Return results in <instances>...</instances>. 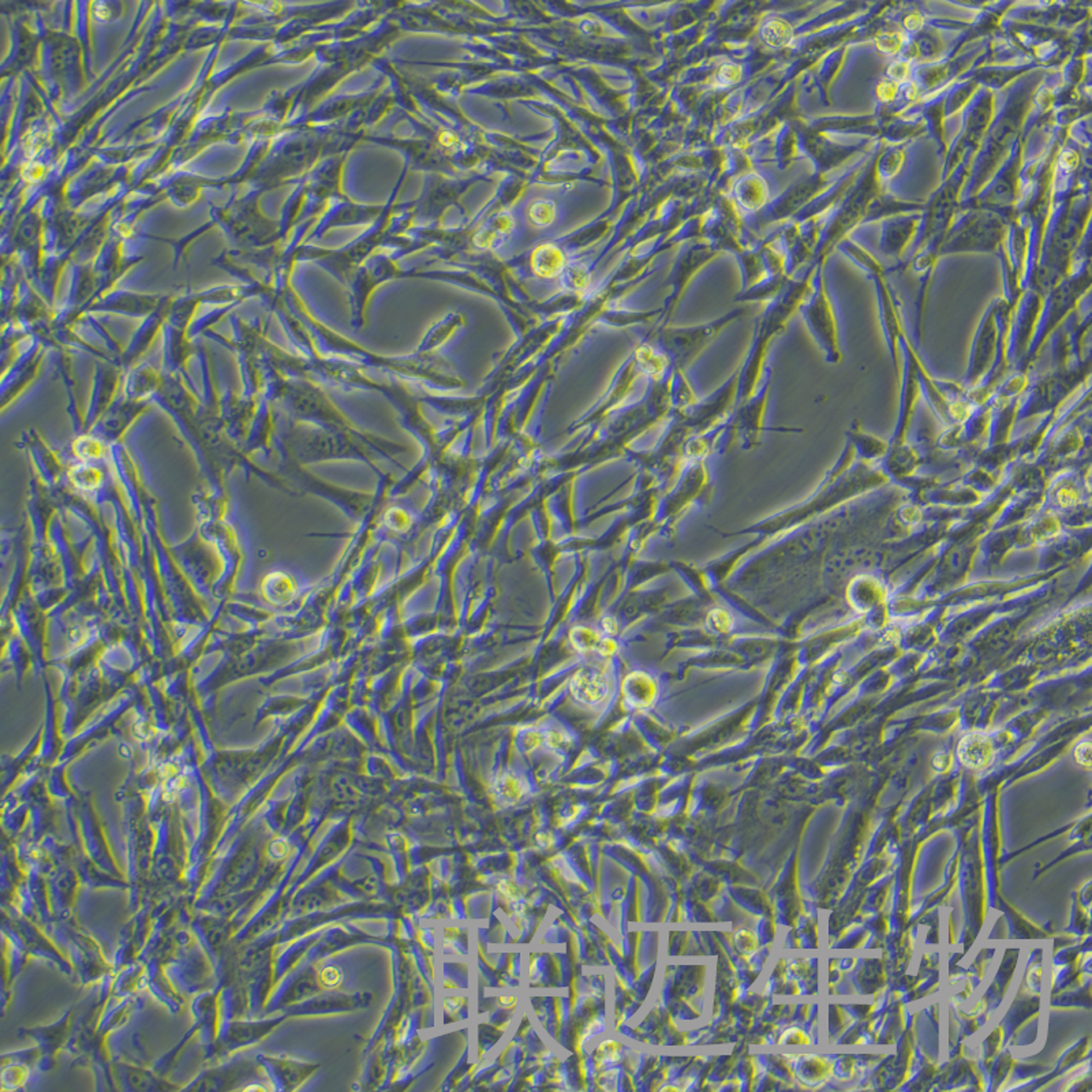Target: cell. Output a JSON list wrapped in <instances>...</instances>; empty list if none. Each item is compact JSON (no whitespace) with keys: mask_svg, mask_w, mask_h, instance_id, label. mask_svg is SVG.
Here are the masks:
<instances>
[{"mask_svg":"<svg viewBox=\"0 0 1092 1092\" xmlns=\"http://www.w3.org/2000/svg\"><path fill=\"white\" fill-rule=\"evenodd\" d=\"M713 616H716V619L710 617V623H714V624H713V628L716 629V631H724V633H725V631H730L731 624H732V619H731L728 613L721 612V611L717 612L716 611V612H713Z\"/></svg>","mask_w":1092,"mask_h":1092,"instance_id":"7a4b0ae2","label":"cell"},{"mask_svg":"<svg viewBox=\"0 0 1092 1092\" xmlns=\"http://www.w3.org/2000/svg\"><path fill=\"white\" fill-rule=\"evenodd\" d=\"M944 250L992 249L1005 236V225L996 213L970 212L954 225Z\"/></svg>","mask_w":1092,"mask_h":1092,"instance_id":"6da1fadb","label":"cell"}]
</instances>
